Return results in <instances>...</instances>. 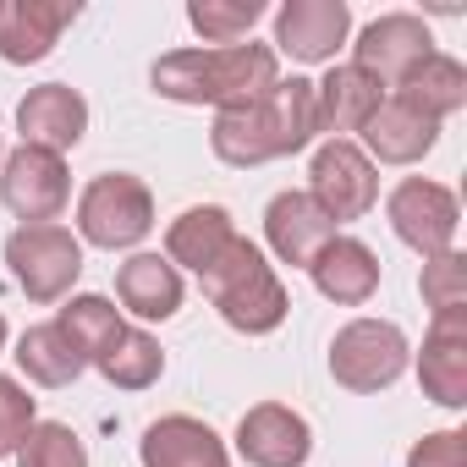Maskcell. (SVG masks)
<instances>
[{"label": "cell", "mask_w": 467, "mask_h": 467, "mask_svg": "<svg viewBox=\"0 0 467 467\" xmlns=\"http://www.w3.org/2000/svg\"><path fill=\"white\" fill-rule=\"evenodd\" d=\"M407 467H467V434L462 429H440V434H423L407 456Z\"/></svg>", "instance_id": "cell-31"}, {"label": "cell", "mask_w": 467, "mask_h": 467, "mask_svg": "<svg viewBox=\"0 0 467 467\" xmlns=\"http://www.w3.org/2000/svg\"><path fill=\"white\" fill-rule=\"evenodd\" d=\"M314 132H319L314 83L308 78H292V83L265 88L248 105L220 110L214 127H209V143H214V154L225 165H265V160H281V154L308 149Z\"/></svg>", "instance_id": "cell-1"}, {"label": "cell", "mask_w": 467, "mask_h": 467, "mask_svg": "<svg viewBox=\"0 0 467 467\" xmlns=\"http://www.w3.org/2000/svg\"><path fill=\"white\" fill-rule=\"evenodd\" d=\"M149 225H154V198L138 176L127 171H105L83 187L78 198V231H83V243L94 248H132L149 237Z\"/></svg>", "instance_id": "cell-4"}, {"label": "cell", "mask_w": 467, "mask_h": 467, "mask_svg": "<svg viewBox=\"0 0 467 467\" xmlns=\"http://www.w3.org/2000/svg\"><path fill=\"white\" fill-rule=\"evenodd\" d=\"M308 198L325 209L330 225H336V220H363V214L374 209V198H379L374 160H368L358 143H347V138L325 143V149L314 154V171H308Z\"/></svg>", "instance_id": "cell-7"}, {"label": "cell", "mask_w": 467, "mask_h": 467, "mask_svg": "<svg viewBox=\"0 0 467 467\" xmlns=\"http://www.w3.org/2000/svg\"><path fill=\"white\" fill-rule=\"evenodd\" d=\"M17 127H23V143L61 154L88 132V105H83L78 88L45 83V88H28V99L17 105Z\"/></svg>", "instance_id": "cell-13"}, {"label": "cell", "mask_w": 467, "mask_h": 467, "mask_svg": "<svg viewBox=\"0 0 467 467\" xmlns=\"http://www.w3.org/2000/svg\"><path fill=\"white\" fill-rule=\"evenodd\" d=\"M116 297L121 308H132L138 319H171L182 308V275L171 259L160 254H138L116 270Z\"/></svg>", "instance_id": "cell-20"}, {"label": "cell", "mask_w": 467, "mask_h": 467, "mask_svg": "<svg viewBox=\"0 0 467 467\" xmlns=\"http://www.w3.org/2000/svg\"><path fill=\"white\" fill-rule=\"evenodd\" d=\"M231 237H237L231 214H225L220 203H198V209H187V214L171 220V231H165V254H171V265H187V270L198 275Z\"/></svg>", "instance_id": "cell-22"}, {"label": "cell", "mask_w": 467, "mask_h": 467, "mask_svg": "<svg viewBox=\"0 0 467 467\" xmlns=\"http://www.w3.org/2000/svg\"><path fill=\"white\" fill-rule=\"evenodd\" d=\"M6 265L34 303H61L83 275V243L61 225H23L6 243Z\"/></svg>", "instance_id": "cell-5"}, {"label": "cell", "mask_w": 467, "mask_h": 467, "mask_svg": "<svg viewBox=\"0 0 467 467\" xmlns=\"http://www.w3.org/2000/svg\"><path fill=\"white\" fill-rule=\"evenodd\" d=\"M308 275H314V286H319L330 303L358 308V303H368L374 286H379V259H374V248H363L358 237H330V243L314 254Z\"/></svg>", "instance_id": "cell-19"}, {"label": "cell", "mask_w": 467, "mask_h": 467, "mask_svg": "<svg viewBox=\"0 0 467 467\" xmlns=\"http://www.w3.org/2000/svg\"><path fill=\"white\" fill-rule=\"evenodd\" d=\"M138 456H143V467H231L220 434L209 423L187 418V412H171V418L149 423Z\"/></svg>", "instance_id": "cell-18"}, {"label": "cell", "mask_w": 467, "mask_h": 467, "mask_svg": "<svg viewBox=\"0 0 467 467\" xmlns=\"http://www.w3.org/2000/svg\"><path fill=\"white\" fill-rule=\"evenodd\" d=\"M0 347H6V319H0Z\"/></svg>", "instance_id": "cell-32"}, {"label": "cell", "mask_w": 467, "mask_h": 467, "mask_svg": "<svg viewBox=\"0 0 467 467\" xmlns=\"http://www.w3.org/2000/svg\"><path fill=\"white\" fill-rule=\"evenodd\" d=\"M407 105H418L423 116H451V110H462L467 105V72H462V61H451V56H429V61H418L407 78H401V88H396Z\"/></svg>", "instance_id": "cell-24"}, {"label": "cell", "mask_w": 467, "mask_h": 467, "mask_svg": "<svg viewBox=\"0 0 467 467\" xmlns=\"http://www.w3.org/2000/svg\"><path fill=\"white\" fill-rule=\"evenodd\" d=\"M17 467H88V451L67 423H34L17 445Z\"/></svg>", "instance_id": "cell-28"}, {"label": "cell", "mask_w": 467, "mask_h": 467, "mask_svg": "<svg viewBox=\"0 0 467 467\" xmlns=\"http://www.w3.org/2000/svg\"><path fill=\"white\" fill-rule=\"evenodd\" d=\"M347 28H352V12L341 0H292V6L275 12V45L297 61H330Z\"/></svg>", "instance_id": "cell-15"}, {"label": "cell", "mask_w": 467, "mask_h": 467, "mask_svg": "<svg viewBox=\"0 0 467 467\" xmlns=\"http://www.w3.org/2000/svg\"><path fill=\"white\" fill-rule=\"evenodd\" d=\"M17 363H23V374L34 379V385H72L78 374H83V352H78V341L61 330V325H34V330H23V341H17Z\"/></svg>", "instance_id": "cell-23"}, {"label": "cell", "mask_w": 467, "mask_h": 467, "mask_svg": "<svg viewBox=\"0 0 467 467\" xmlns=\"http://www.w3.org/2000/svg\"><path fill=\"white\" fill-rule=\"evenodd\" d=\"M456 220H462V209H456L451 187H440V182L412 176V182H401V187L390 192V225H396V237H401L407 248H418L423 259L451 254Z\"/></svg>", "instance_id": "cell-8"}, {"label": "cell", "mask_w": 467, "mask_h": 467, "mask_svg": "<svg viewBox=\"0 0 467 467\" xmlns=\"http://www.w3.org/2000/svg\"><path fill=\"white\" fill-rule=\"evenodd\" d=\"M281 83L270 45H220V50H176L154 61V88L176 105H248Z\"/></svg>", "instance_id": "cell-2"}, {"label": "cell", "mask_w": 467, "mask_h": 467, "mask_svg": "<svg viewBox=\"0 0 467 467\" xmlns=\"http://www.w3.org/2000/svg\"><path fill=\"white\" fill-rule=\"evenodd\" d=\"M265 237L270 248L286 259V265H314V254L336 237V225L325 220V209L308 198V192H275L270 209H265Z\"/></svg>", "instance_id": "cell-16"}, {"label": "cell", "mask_w": 467, "mask_h": 467, "mask_svg": "<svg viewBox=\"0 0 467 467\" xmlns=\"http://www.w3.org/2000/svg\"><path fill=\"white\" fill-rule=\"evenodd\" d=\"M56 325L78 341V352H83L88 363H94V358L121 336V330H127V325H121V314L110 308V297H94V292H88V297H72V303L61 308V319H56Z\"/></svg>", "instance_id": "cell-26"}, {"label": "cell", "mask_w": 467, "mask_h": 467, "mask_svg": "<svg viewBox=\"0 0 467 467\" xmlns=\"http://www.w3.org/2000/svg\"><path fill=\"white\" fill-rule=\"evenodd\" d=\"M0 192H6V203H12V214H17V220H28V225H50V220L67 209V198H72V182H67V165H61V154L23 143V149L6 160Z\"/></svg>", "instance_id": "cell-9"}, {"label": "cell", "mask_w": 467, "mask_h": 467, "mask_svg": "<svg viewBox=\"0 0 467 467\" xmlns=\"http://www.w3.org/2000/svg\"><path fill=\"white\" fill-rule=\"evenodd\" d=\"M237 451L254 462V467H303L308 451H314V434L303 423V412L281 407V401H265V407H248L243 423H237Z\"/></svg>", "instance_id": "cell-12"}, {"label": "cell", "mask_w": 467, "mask_h": 467, "mask_svg": "<svg viewBox=\"0 0 467 467\" xmlns=\"http://www.w3.org/2000/svg\"><path fill=\"white\" fill-rule=\"evenodd\" d=\"M429 56H434L429 28L418 17H407V12H390V17H379V23H368L358 34V61L352 67L363 78H374L379 88H401V78Z\"/></svg>", "instance_id": "cell-10"}, {"label": "cell", "mask_w": 467, "mask_h": 467, "mask_svg": "<svg viewBox=\"0 0 467 467\" xmlns=\"http://www.w3.org/2000/svg\"><path fill=\"white\" fill-rule=\"evenodd\" d=\"M28 429H34V396H28L17 379L0 374V456L17 451V445L28 440Z\"/></svg>", "instance_id": "cell-30"}, {"label": "cell", "mask_w": 467, "mask_h": 467, "mask_svg": "<svg viewBox=\"0 0 467 467\" xmlns=\"http://www.w3.org/2000/svg\"><path fill=\"white\" fill-rule=\"evenodd\" d=\"M94 368H99L110 385H121V390H149V385L160 379V368H165V352H160L154 336H143V330L127 325V330L94 358Z\"/></svg>", "instance_id": "cell-25"}, {"label": "cell", "mask_w": 467, "mask_h": 467, "mask_svg": "<svg viewBox=\"0 0 467 467\" xmlns=\"http://www.w3.org/2000/svg\"><path fill=\"white\" fill-rule=\"evenodd\" d=\"M198 286L203 297L220 308V319L231 330H243V336H270L281 319H286V286L281 275L265 265V254L248 243V237H231L203 270H198Z\"/></svg>", "instance_id": "cell-3"}, {"label": "cell", "mask_w": 467, "mask_h": 467, "mask_svg": "<svg viewBox=\"0 0 467 467\" xmlns=\"http://www.w3.org/2000/svg\"><path fill=\"white\" fill-rule=\"evenodd\" d=\"M418 379H423V396H434L440 407L467 401V308L462 314H434V330L423 336Z\"/></svg>", "instance_id": "cell-14"}, {"label": "cell", "mask_w": 467, "mask_h": 467, "mask_svg": "<svg viewBox=\"0 0 467 467\" xmlns=\"http://www.w3.org/2000/svg\"><path fill=\"white\" fill-rule=\"evenodd\" d=\"M385 88L374 78H363L358 67H336L325 83H314V105H319V132H363V121L379 110Z\"/></svg>", "instance_id": "cell-21"}, {"label": "cell", "mask_w": 467, "mask_h": 467, "mask_svg": "<svg viewBox=\"0 0 467 467\" xmlns=\"http://www.w3.org/2000/svg\"><path fill=\"white\" fill-rule=\"evenodd\" d=\"M434 138H440V121L423 116L418 105H407L401 94H396V99H379V110L363 121V143H368V154L385 160V165H412V160H423V154L434 149Z\"/></svg>", "instance_id": "cell-17"}, {"label": "cell", "mask_w": 467, "mask_h": 467, "mask_svg": "<svg viewBox=\"0 0 467 467\" xmlns=\"http://www.w3.org/2000/svg\"><path fill=\"white\" fill-rule=\"evenodd\" d=\"M78 23V0H0V61H45Z\"/></svg>", "instance_id": "cell-11"}, {"label": "cell", "mask_w": 467, "mask_h": 467, "mask_svg": "<svg viewBox=\"0 0 467 467\" xmlns=\"http://www.w3.org/2000/svg\"><path fill=\"white\" fill-rule=\"evenodd\" d=\"M401 368H407V336L390 319H352L330 341V374H336V385H347L358 396L396 385Z\"/></svg>", "instance_id": "cell-6"}, {"label": "cell", "mask_w": 467, "mask_h": 467, "mask_svg": "<svg viewBox=\"0 0 467 467\" xmlns=\"http://www.w3.org/2000/svg\"><path fill=\"white\" fill-rule=\"evenodd\" d=\"M418 286H423V303H429L434 314H462V308H467V259H462L456 248H451V254H434V259L423 265Z\"/></svg>", "instance_id": "cell-29"}, {"label": "cell", "mask_w": 467, "mask_h": 467, "mask_svg": "<svg viewBox=\"0 0 467 467\" xmlns=\"http://www.w3.org/2000/svg\"><path fill=\"white\" fill-rule=\"evenodd\" d=\"M259 17H265L259 0H192V6H187V23L209 45H237V39H248V28Z\"/></svg>", "instance_id": "cell-27"}]
</instances>
